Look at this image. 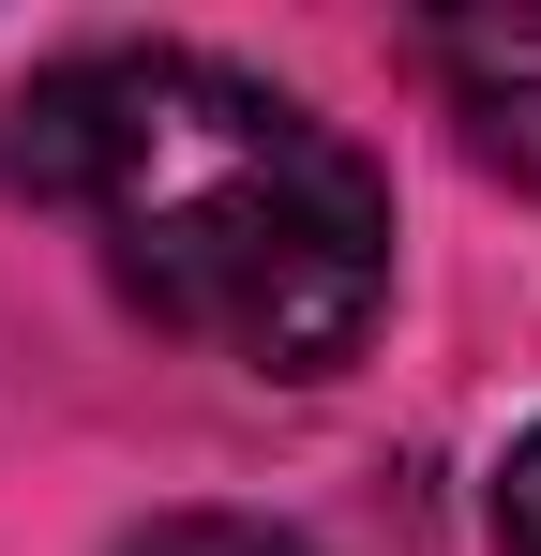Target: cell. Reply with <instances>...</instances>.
I'll list each match as a JSON object with an SVG mask.
<instances>
[{
    "mask_svg": "<svg viewBox=\"0 0 541 556\" xmlns=\"http://www.w3.org/2000/svg\"><path fill=\"white\" fill-rule=\"evenodd\" d=\"M422 76H437L466 166L541 195V15L527 0H512V15H437V30H422Z\"/></svg>",
    "mask_w": 541,
    "mask_h": 556,
    "instance_id": "7a4b0ae2",
    "label": "cell"
},
{
    "mask_svg": "<svg viewBox=\"0 0 541 556\" xmlns=\"http://www.w3.org/2000/svg\"><path fill=\"white\" fill-rule=\"evenodd\" d=\"M121 556H316L301 527H270V511H151Z\"/></svg>",
    "mask_w": 541,
    "mask_h": 556,
    "instance_id": "3957f363",
    "label": "cell"
},
{
    "mask_svg": "<svg viewBox=\"0 0 541 556\" xmlns=\"http://www.w3.org/2000/svg\"><path fill=\"white\" fill-rule=\"evenodd\" d=\"M496 556H541V437H512L496 466Z\"/></svg>",
    "mask_w": 541,
    "mask_h": 556,
    "instance_id": "277c9868",
    "label": "cell"
},
{
    "mask_svg": "<svg viewBox=\"0 0 541 556\" xmlns=\"http://www.w3.org/2000/svg\"><path fill=\"white\" fill-rule=\"evenodd\" d=\"M0 181L76 211L105 286L241 376H347L391 316L376 151L211 46L46 61L0 105Z\"/></svg>",
    "mask_w": 541,
    "mask_h": 556,
    "instance_id": "6da1fadb",
    "label": "cell"
}]
</instances>
